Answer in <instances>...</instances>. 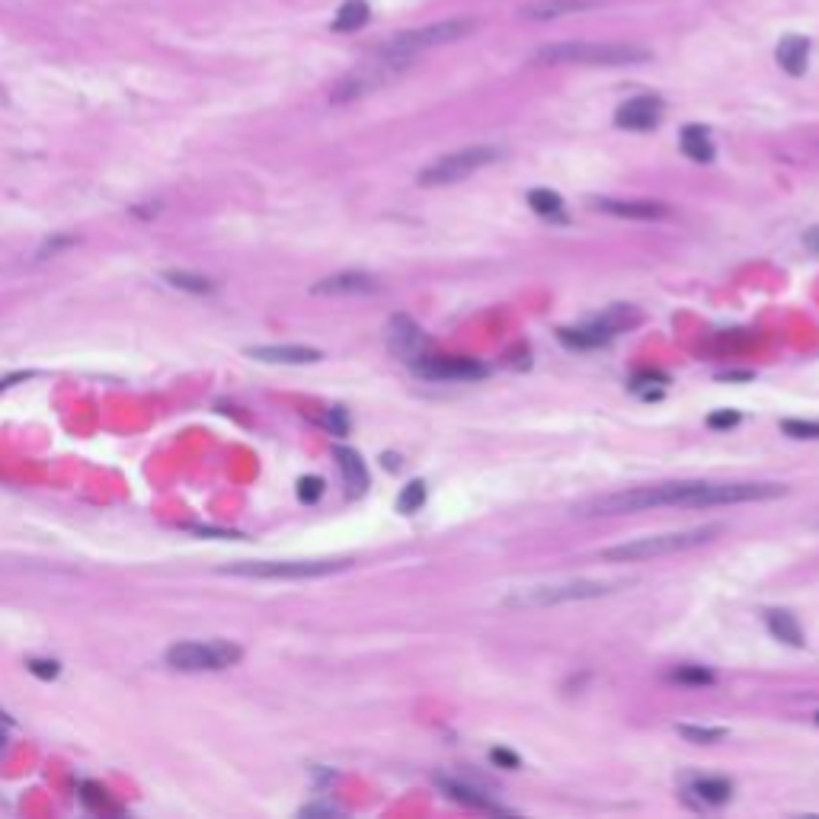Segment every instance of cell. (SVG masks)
I'll return each instance as SVG.
<instances>
[{
    "label": "cell",
    "instance_id": "7",
    "mask_svg": "<svg viewBox=\"0 0 819 819\" xmlns=\"http://www.w3.org/2000/svg\"><path fill=\"white\" fill-rule=\"evenodd\" d=\"M243 650L231 640H180L164 653V662L176 672H221L241 662Z\"/></svg>",
    "mask_w": 819,
    "mask_h": 819
},
{
    "label": "cell",
    "instance_id": "36",
    "mask_svg": "<svg viewBox=\"0 0 819 819\" xmlns=\"http://www.w3.org/2000/svg\"><path fill=\"white\" fill-rule=\"evenodd\" d=\"M490 762L502 765V769H518V755L509 753V749H490Z\"/></svg>",
    "mask_w": 819,
    "mask_h": 819
},
{
    "label": "cell",
    "instance_id": "32",
    "mask_svg": "<svg viewBox=\"0 0 819 819\" xmlns=\"http://www.w3.org/2000/svg\"><path fill=\"white\" fill-rule=\"evenodd\" d=\"M324 496V480L320 477H302L298 480V500L302 502H318Z\"/></svg>",
    "mask_w": 819,
    "mask_h": 819
},
{
    "label": "cell",
    "instance_id": "20",
    "mask_svg": "<svg viewBox=\"0 0 819 819\" xmlns=\"http://www.w3.org/2000/svg\"><path fill=\"white\" fill-rule=\"evenodd\" d=\"M557 336H561V343L573 346V349H599V346H609L615 340V333L599 320H589L583 326H561Z\"/></svg>",
    "mask_w": 819,
    "mask_h": 819
},
{
    "label": "cell",
    "instance_id": "11",
    "mask_svg": "<svg viewBox=\"0 0 819 819\" xmlns=\"http://www.w3.org/2000/svg\"><path fill=\"white\" fill-rule=\"evenodd\" d=\"M662 116H666V103L660 96L644 93V96L621 103L618 112H615V126L627 128V132H653L662 122Z\"/></svg>",
    "mask_w": 819,
    "mask_h": 819
},
{
    "label": "cell",
    "instance_id": "23",
    "mask_svg": "<svg viewBox=\"0 0 819 819\" xmlns=\"http://www.w3.org/2000/svg\"><path fill=\"white\" fill-rule=\"evenodd\" d=\"M765 624H769L771 637H775V640H781V644H787V647H803V644H807V640H803L800 621H797L791 611H769V615H765Z\"/></svg>",
    "mask_w": 819,
    "mask_h": 819
},
{
    "label": "cell",
    "instance_id": "19",
    "mask_svg": "<svg viewBox=\"0 0 819 819\" xmlns=\"http://www.w3.org/2000/svg\"><path fill=\"white\" fill-rule=\"evenodd\" d=\"M810 49L813 45L807 35H785L775 49V58L791 77H800L807 74V65H810Z\"/></svg>",
    "mask_w": 819,
    "mask_h": 819
},
{
    "label": "cell",
    "instance_id": "14",
    "mask_svg": "<svg viewBox=\"0 0 819 819\" xmlns=\"http://www.w3.org/2000/svg\"><path fill=\"white\" fill-rule=\"evenodd\" d=\"M595 211H605V215L615 218H627V221H656V218H666L669 209L662 202H627V199H589Z\"/></svg>",
    "mask_w": 819,
    "mask_h": 819
},
{
    "label": "cell",
    "instance_id": "28",
    "mask_svg": "<svg viewBox=\"0 0 819 819\" xmlns=\"http://www.w3.org/2000/svg\"><path fill=\"white\" fill-rule=\"evenodd\" d=\"M669 682H676V685H714V672L704 666H678L669 672Z\"/></svg>",
    "mask_w": 819,
    "mask_h": 819
},
{
    "label": "cell",
    "instance_id": "31",
    "mask_svg": "<svg viewBox=\"0 0 819 819\" xmlns=\"http://www.w3.org/2000/svg\"><path fill=\"white\" fill-rule=\"evenodd\" d=\"M662 385H666V378L662 375L644 371V375H637L634 381H631V391H644V397H660Z\"/></svg>",
    "mask_w": 819,
    "mask_h": 819
},
{
    "label": "cell",
    "instance_id": "2",
    "mask_svg": "<svg viewBox=\"0 0 819 819\" xmlns=\"http://www.w3.org/2000/svg\"><path fill=\"white\" fill-rule=\"evenodd\" d=\"M634 579H563V583H535L502 595V609H551V605L586 602L627 589Z\"/></svg>",
    "mask_w": 819,
    "mask_h": 819
},
{
    "label": "cell",
    "instance_id": "35",
    "mask_svg": "<svg viewBox=\"0 0 819 819\" xmlns=\"http://www.w3.org/2000/svg\"><path fill=\"white\" fill-rule=\"evenodd\" d=\"M29 672H35L39 678H55L58 676V662L49 660H29Z\"/></svg>",
    "mask_w": 819,
    "mask_h": 819
},
{
    "label": "cell",
    "instance_id": "43",
    "mask_svg": "<svg viewBox=\"0 0 819 819\" xmlns=\"http://www.w3.org/2000/svg\"><path fill=\"white\" fill-rule=\"evenodd\" d=\"M816 528H819V518H816Z\"/></svg>",
    "mask_w": 819,
    "mask_h": 819
},
{
    "label": "cell",
    "instance_id": "30",
    "mask_svg": "<svg viewBox=\"0 0 819 819\" xmlns=\"http://www.w3.org/2000/svg\"><path fill=\"white\" fill-rule=\"evenodd\" d=\"M781 432L791 435V439H819V423H813V419H785Z\"/></svg>",
    "mask_w": 819,
    "mask_h": 819
},
{
    "label": "cell",
    "instance_id": "40",
    "mask_svg": "<svg viewBox=\"0 0 819 819\" xmlns=\"http://www.w3.org/2000/svg\"><path fill=\"white\" fill-rule=\"evenodd\" d=\"M10 727H13V720H10L7 714L0 711V746L7 743V730H10Z\"/></svg>",
    "mask_w": 819,
    "mask_h": 819
},
{
    "label": "cell",
    "instance_id": "3",
    "mask_svg": "<svg viewBox=\"0 0 819 819\" xmlns=\"http://www.w3.org/2000/svg\"><path fill=\"white\" fill-rule=\"evenodd\" d=\"M653 51L631 42H554L538 49V65H583V67H624L644 65Z\"/></svg>",
    "mask_w": 819,
    "mask_h": 819
},
{
    "label": "cell",
    "instance_id": "41",
    "mask_svg": "<svg viewBox=\"0 0 819 819\" xmlns=\"http://www.w3.org/2000/svg\"><path fill=\"white\" fill-rule=\"evenodd\" d=\"M385 468L387 471H394V468H401V458L394 461V455H385Z\"/></svg>",
    "mask_w": 819,
    "mask_h": 819
},
{
    "label": "cell",
    "instance_id": "16",
    "mask_svg": "<svg viewBox=\"0 0 819 819\" xmlns=\"http://www.w3.org/2000/svg\"><path fill=\"white\" fill-rule=\"evenodd\" d=\"M435 787H439V791H442L448 800H458V803H464V807H474V810L506 813V807H502V803L490 800L484 791H477V787L464 785V781H455V777H435Z\"/></svg>",
    "mask_w": 819,
    "mask_h": 819
},
{
    "label": "cell",
    "instance_id": "22",
    "mask_svg": "<svg viewBox=\"0 0 819 819\" xmlns=\"http://www.w3.org/2000/svg\"><path fill=\"white\" fill-rule=\"evenodd\" d=\"M678 144H682L685 157H692L694 164H711L714 160V142H711V134H708V128L704 126H685L682 128Z\"/></svg>",
    "mask_w": 819,
    "mask_h": 819
},
{
    "label": "cell",
    "instance_id": "33",
    "mask_svg": "<svg viewBox=\"0 0 819 819\" xmlns=\"http://www.w3.org/2000/svg\"><path fill=\"white\" fill-rule=\"evenodd\" d=\"M324 426L330 429L333 435H346V432H349V417H346V410H340V407L326 410Z\"/></svg>",
    "mask_w": 819,
    "mask_h": 819
},
{
    "label": "cell",
    "instance_id": "9",
    "mask_svg": "<svg viewBox=\"0 0 819 819\" xmlns=\"http://www.w3.org/2000/svg\"><path fill=\"white\" fill-rule=\"evenodd\" d=\"M346 567H349V561H253L225 567L221 573L247 579H318L340 573Z\"/></svg>",
    "mask_w": 819,
    "mask_h": 819
},
{
    "label": "cell",
    "instance_id": "25",
    "mask_svg": "<svg viewBox=\"0 0 819 819\" xmlns=\"http://www.w3.org/2000/svg\"><path fill=\"white\" fill-rule=\"evenodd\" d=\"M160 279H164L170 288H180V292H189V295H211V292H215V282H211L209 276H199V272L167 269V272H164Z\"/></svg>",
    "mask_w": 819,
    "mask_h": 819
},
{
    "label": "cell",
    "instance_id": "5",
    "mask_svg": "<svg viewBox=\"0 0 819 819\" xmlns=\"http://www.w3.org/2000/svg\"><path fill=\"white\" fill-rule=\"evenodd\" d=\"M410 67H413V61L407 58H394V55H385V51H378L368 61H362L356 71H349V74L340 80V84L333 87V93H330V103H352L359 100V96H365V93H375L381 90V87L394 84L401 74H407Z\"/></svg>",
    "mask_w": 819,
    "mask_h": 819
},
{
    "label": "cell",
    "instance_id": "1",
    "mask_svg": "<svg viewBox=\"0 0 819 819\" xmlns=\"http://www.w3.org/2000/svg\"><path fill=\"white\" fill-rule=\"evenodd\" d=\"M785 484H714V480H678V484L634 486L621 494L595 496L573 506V516H627V512L660 509V506H685V509H711V506H739V502H765L785 496Z\"/></svg>",
    "mask_w": 819,
    "mask_h": 819
},
{
    "label": "cell",
    "instance_id": "24",
    "mask_svg": "<svg viewBox=\"0 0 819 819\" xmlns=\"http://www.w3.org/2000/svg\"><path fill=\"white\" fill-rule=\"evenodd\" d=\"M368 19H371V7H368L365 0H346L343 7L336 10L333 33H359Z\"/></svg>",
    "mask_w": 819,
    "mask_h": 819
},
{
    "label": "cell",
    "instance_id": "10",
    "mask_svg": "<svg viewBox=\"0 0 819 819\" xmlns=\"http://www.w3.org/2000/svg\"><path fill=\"white\" fill-rule=\"evenodd\" d=\"M413 375L423 378V381H477V378H486L490 368L484 362L468 359V356H419V359L410 362Z\"/></svg>",
    "mask_w": 819,
    "mask_h": 819
},
{
    "label": "cell",
    "instance_id": "21",
    "mask_svg": "<svg viewBox=\"0 0 819 819\" xmlns=\"http://www.w3.org/2000/svg\"><path fill=\"white\" fill-rule=\"evenodd\" d=\"M333 458H336V464H340V474H343L346 490H349L352 496L365 494L368 490V468H365V461H362V455L352 452V448H346V445H336Z\"/></svg>",
    "mask_w": 819,
    "mask_h": 819
},
{
    "label": "cell",
    "instance_id": "17",
    "mask_svg": "<svg viewBox=\"0 0 819 819\" xmlns=\"http://www.w3.org/2000/svg\"><path fill=\"white\" fill-rule=\"evenodd\" d=\"M595 0H535V4H525L518 10L522 19H532V23H547V19L567 17V13H583V10H593Z\"/></svg>",
    "mask_w": 819,
    "mask_h": 819
},
{
    "label": "cell",
    "instance_id": "6",
    "mask_svg": "<svg viewBox=\"0 0 819 819\" xmlns=\"http://www.w3.org/2000/svg\"><path fill=\"white\" fill-rule=\"evenodd\" d=\"M474 29H477L474 19H442V23L423 26V29H410V33L391 35V39H387L378 51L394 55V58L417 61L423 51L439 49V45H448V42H458V39H468Z\"/></svg>",
    "mask_w": 819,
    "mask_h": 819
},
{
    "label": "cell",
    "instance_id": "4",
    "mask_svg": "<svg viewBox=\"0 0 819 819\" xmlns=\"http://www.w3.org/2000/svg\"><path fill=\"white\" fill-rule=\"evenodd\" d=\"M723 532V525H701L688 528V532H666V535H647L631 538V541L611 544L599 557L605 563H637V561H656V557H672V554L692 551L701 544L714 541Z\"/></svg>",
    "mask_w": 819,
    "mask_h": 819
},
{
    "label": "cell",
    "instance_id": "18",
    "mask_svg": "<svg viewBox=\"0 0 819 819\" xmlns=\"http://www.w3.org/2000/svg\"><path fill=\"white\" fill-rule=\"evenodd\" d=\"M314 295H368L378 292V282L368 272H336V276L320 279L314 288Z\"/></svg>",
    "mask_w": 819,
    "mask_h": 819
},
{
    "label": "cell",
    "instance_id": "38",
    "mask_svg": "<svg viewBox=\"0 0 819 819\" xmlns=\"http://www.w3.org/2000/svg\"><path fill=\"white\" fill-rule=\"evenodd\" d=\"M186 532H195V535H218V538H237L234 532H218V528H205V525H186Z\"/></svg>",
    "mask_w": 819,
    "mask_h": 819
},
{
    "label": "cell",
    "instance_id": "8",
    "mask_svg": "<svg viewBox=\"0 0 819 819\" xmlns=\"http://www.w3.org/2000/svg\"><path fill=\"white\" fill-rule=\"evenodd\" d=\"M502 157V151L496 144H474V148H461V151L445 154V157L432 160L429 167H423L417 173L419 186H448V183H461L464 176L477 173V170L490 167Z\"/></svg>",
    "mask_w": 819,
    "mask_h": 819
},
{
    "label": "cell",
    "instance_id": "39",
    "mask_svg": "<svg viewBox=\"0 0 819 819\" xmlns=\"http://www.w3.org/2000/svg\"><path fill=\"white\" fill-rule=\"evenodd\" d=\"M803 243H807V247H810V250L819 256V225H816V227H810V231L803 234Z\"/></svg>",
    "mask_w": 819,
    "mask_h": 819
},
{
    "label": "cell",
    "instance_id": "37",
    "mask_svg": "<svg viewBox=\"0 0 819 819\" xmlns=\"http://www.w3.org/2000/svg\"><path fill=\"white\" fill-rule=\"evenodd\" d=\"M71 243H77L74 237H61V241H49V243H45V247H42V250H39V256H49V253H58L61 247H71Z\"/></svg>",
    "mask_w": 819,
    "mask_h": 819
},
{
    "label": "cell",
    "instance_id": "34",
    "mask_svg": "<svg viewBox=\"0 0 819 819\" xmlns=\"http://www.w3.org/2000/svg\"><path fill=\"white\" fill-rule=\"evenodd\" d=\"M739 423V413L736 410H720V413H711L708 417V426L711 429H733Z\"/></svg>",
    "mask_w": 819,
    "mask_h": 819
},
{
    "label": "cell",
    "instance_id": "42",
    "mask_svg": "<svg viewBox=\"0 0 819 819\" xmlns=\"http://www.w3.org/2000/svg\"><path fill=\"white\" fill-rule=\"evenodd\" d=\"M816 723H819V714H816Z\"/></svg>",
    "mask_w": 819,
    "mask_h": 819
},
{
    "label": "cell",
    "instance_id": "15",
    "mask_svg": "<svg viewBox=\"0 0 819 819\" xmlns=\"http://www.w3.org/2000/svg\"><path fill=\"white\" fill-rule=\"evenodd\" d=\"M685 794L701 807H723L733 797V781L717 775H694L685 777Z\"/></svg>",
    "mask_w": 819,
    "mask_h": 819
},
{
    "label": "cell",
    "instance_id": "27",
    "mask_svg": "<svg viewBox=\"0 0 819 819\" xmlns=\"http://www.w3.org/2000/svg\"><path fill=\"white\" fill-rule=\"evenodd\" d=\"M676 733L694 746H714L720 739H727V727H692V723H682V727H676Z\"/></svg>",
    "mask_w": 819,
    "mask_h": 819
},
{
    "label": "cell",
    "instance_id": "12",
    "mask_svg": "<svg viewBox=\"0 0 819 819\" xmlns=\"http://www.w3.org/2000/svg\"><path fill=\"white\" fill-rule=\"evenodd\" d=\"M385 340H387V349H391L397 359L407 362V365L426 352V336H423V330L417 326V320L407 318V314H394V318L387 320Z\"/></svg>",
    "mask_w": 819,
    "mask_h": 819
},
{
    "label": "cell",
    "instance_id": "29",
    "mask_svg": "<svg viewBox=\"0 0 819 819\" xmlns=\"http://www.w3.org/2000/svg\"><path fill=\"white\" fill-rule=\"evenodd\" d=\"M423 502H426V484L423 480H410L401 490V496H397V509L403 516H413L417 509H423Z\"/></svg>",
    "mask_w": 819,
    "mask_h": 819
},
{
    "label": "cell",
    "instance_id": "13",
    "mask_svg": "<svg viewBox=\"0 0 819 819\" xmlns=\"http://www.w3.org/2000/svg\"><path fill=\"white\" fill-rule=\"evenodd\" d=\"M247 356L256 362H269V365H314V362L324 359V352L314 349V346H298V343H285V346H250Z\"/></svg>",
    "mask_w": 819,
    "mask_h": 819
},
{
    "label": "cell",
    "instance_id": "26",
    "mask_svg": "<svg viewBox=\"0 0 819 819\" xmlns=\"http://www.w3.org/2000/svg\"><path fill=\"white\" fill-rule=\"evenodd\" d=\"M528 205L541 218H561L563 215V199L554 189H532L528 193Z\"/></svg>",
    "mask_w": 819,
    "mask_h": 819
}]
</instances>
